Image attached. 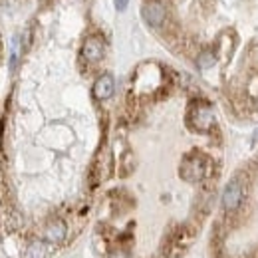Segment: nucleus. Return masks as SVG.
<instances>
[{"instance_id": "f257e3e1", "label": "nucleus", "mask_w": 258, "mask_h": 258, "mask_svg": "<svg viewBox=\"0 0 258 258\" xmlns=\"http://www.w3.org/2000/svg\"><path fill=\"white\" fill-rule=\"evenodd\" d=\"M141 18L145 20L147 26H153V28H159L165 24L167 20V8L165 4L153 0V2H147L143 8H141Z\"/></svg>"}, {"instance_id": "f03ea898", "label": "nucleus", "mask_w": 258, "mask_h": 258, "mask_svg": "<svg viewBox=\"0 0 258 258\" xmlns=\"http://www.w3.org/2000/svg\"><path fill=\"white\" fill-rule=\"evenodd\" d=\"M242 199H244V189L240 185L238 179L230 181L226 185L225 193H223V207H225L226 213H234L238 211V207L242 205Z\"/></svg>"}, {"instance_id": "7ed1b4c3", "label": "nucleus", "mask_w": 258, "mask_h": 258, "mask_svg": "<svg viewBox=\"0 0 258 258\" xmlns=\"http://www.w3.org/2000/svg\"><path fill=\"white\" fill-rule=\"evenodd\" d=\"M103 56H105V42H103V38H99V36L86 38V42L82 46V58L86 62H90V64H96Z\"/></svg>"}, {"instance_id": "20e7f679", "label": "nucleus", "mask_w": 258, "mask_h": 258, "mask_svg": "<svg viewBox=\"0 0 258 258\" xmlns=\"http://www.w3.org/2000/svg\"><path fill=\"white\" fill-rule=\"evenodd\" d=\"M205 163L207 161H205L203 157H187V159L183 161V167H181V175H183L187 181H191V183L201 181V179L205 177V171H207Z\"/></svg>"}, {"instance_id": "39448f33", "label": "nucleus", "mask_w": 258, "mask_h": 258, "mask_svg": "<svg viewBox=\"0 0 258 258\" xmlns=\"http://www.w3.org/2000/svg\"><path fill=\"white\" fill-rule=\"evenodd\" d=\"M189 121H191V125H195L199 131H207V129L213 127L215 115H213V111H211L209 105H199V107H193V109H191Z\"/></svg>"}, {"instance_id": "423d86ee", "label": "nucleus", "mask_w": 258, "mask_h": 258, "mask_svg": "<svg viewBox=\"0 0 258 258\" xmlns=\"http://www.w3.org/2000/svg\"><path fill=\"white\" fill-rule=\"evenodd\" d=\"M115 92V82H113V76L111 74H103L99 76L94 84V97L103 101V99H109Z\"/></svg>"}, {"instance_id": "0eeeda50", "label": "nucleus", "mask_w": 258, "mask_h": 258, "mask_svg": "<svg viewBox=\"0 0 258 258\" xmlns=\"http://www.w3.org/2000/svg\"><path fill=\"white\" fill-rule=\"evenodd\" d=\"M66 232H68V228H66V223L64 221H52L50 225L46 226V230H44V238L48 240V242H62L66 238Z\"/></svg>"}, {"instance_id": "6e6552de", "label": "nucleus", "mask_w": 258, "mask_h": 258, "mask_svg": "<svg viewBox=\"0 0 258 258\" xmlns=\"http://www.w3.org/2000/svg\"><path fill=\"white\" fill-rule=\"evenodd\" d=\"M52 254V246L48 242H42V240H36L32 242L26 252H24V258H50Z\"/></svg>"}, {"instance_id": "1a4fd4ad", "label": "nucleus", "mask_w": 258, "mask_h": 258, "mask_svg": "<svg viewBox=\"0 0 258 258\" xmlns=\"http://www.w3.org/2000/svg\"><path fill=\"white\" fill-rule=\"evenodd\" d=\"M215 64H217V54L211 52V50L201 52L199 58H197V66H199L201 70H209V68H213Z\"/></svg>"}, {"instance_id": "9d476101", "label": "nucleus", "mask_w": 258, "mask_h": 258, "mask_svg": "<svg viewBox=\"0 0 258 258\" xmlns=\"http://www.w3.org/2000/svg\"><path fill=\"white\" fill-rule=\"evenodd\" d=\"M18 58H20V38L16 36L14 42H12V54H10V68L12 70H14L16 62H18Z\"/></svg>"}, {"instance_id": "9b49d317", "label": "nucleus", "mask_w": 258, "mask_h": 258, "mask_svg": "<svg viewBox=\"0 0 258 258\" xmlns=\"http://www.w3.org/2000/svg\"><path fill=\"white\" fill-rule=\"evenodd\" d=\"M113 4H115V8L121 12V10H125L129 4V0H113Z\"/></svg>"}, {"instance_id": "f8f14e48", "label": "nucleus", "mask_w": 258, "mask_h": 258, "mask_svg": "<svg viewBox=\"0 0 258 258\" xmlns=\"http://www.w3.org/2000/svg\"><path fill=\"white\" fill-rule=\"evenodd\" d=\"M252 143H258V129L254 131V137H252Z\"/></svg>"}]
</instances>
